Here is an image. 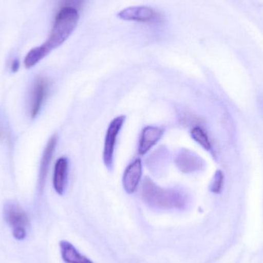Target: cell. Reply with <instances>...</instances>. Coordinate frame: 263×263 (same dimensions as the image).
<instances>
[{"label": "cell", "mask_w": 263, "mask_h": 263, "mask_svg": "<svg viewBox=\"0 0 263 263\" xmlns=\"http://www.w3.org/2000/svg\"><path fill=\"white\" fill-rule=\"evenodd\" d=\"M191 136L199 145L207 151H212L213 147L210 138L205 131L200 126H195L192 129Z\"/></svg>", "instance_id": "4fadbf2b"}, {"label": "cell", "mask_w": 263, "mask_h": 263, "mask_svg": "<svg viewBox=\"0 0 263 263\" xmlns=\"http://www.w3.org/2000/svg\"><path fill=\"white\" fill-rule=\"evenodd\" d=\"M126 121L125 116L116 117L109 125L105 137L104 148H103V158L105 165L108 168H111L114 165V151L117 143V137Z\"/></svg>", "instance_id": "277c9868"}, {"label": "cell", "mask_w": 263, "mask_h": 263, "mask_svg": "<svg viewBox=\"0 0 263 263\" xmlns=\"http://www.w3.org/2000/svg\"><path fill=\"white\" fill-rule=\"evenodd\" d=\"M6 139V132L3 129L1 123H0V140H5Z\"/></svg>", "instance_id": "ac0fdd59"}, {"label": "cell", "mask_w": 263, "mask_h": 263, "mask_svg": "<svg viewBox=\"0 0 263 263\" xmlns=\"http://www.w3.org/2000/svg\"><path fill=\"white\" fill-rule=\"evenodd\" d=\"M14 238L17 240H23L26 237V228H15L12 231Z\"/></svg>", "instance_id": "2e32d148"}, {"label": "cell", "mask_w": 263, "mask_h": 263, "mask_svg": "<svg viewBox=\"0 0 263 263\" xmlns=\"http://www.w3.org/2000/svg\"><path fill=\"white\" fill-rule=\"evenodd\" d=\"M259 103H260V107L262 109V114H263V94L261 96L260 100H259Z\"/></svg>", "instance_id": "d6986e66"}, {"label": "cell", "mask_w": 263, "mask_h": 263, "mask_svg": "<svg viewBox=\"0 0 263 263\" xmlns=\"http://www.w3.org/2000/svg\"><path fill=\"white\" fill-rule=\"evenodd\" d=\"M223 175H222V172L219 171V170L216 172L213 181H212L211 185H210L211 192L216 193V194L220 193L222 189V185H223Z\"/></svg>", "instance_id": "5bb4252c"}, {"label": "cell", "mask_w": 263, "mask_h": 263, "mask_svg": "<svg viewBox=\"0 0 263 263\" xmlns=\"http://www.w3.org/2000/svg\"><path fill=\"white\" fill-rule=\"evenodd\" d=\"M48 92V82L44 77H39L34 82L29 102V117L35 118L41 110Z\"/></svg>", "instance_id": "5b68a950"}, {"label": "cell", "mask_w": 263, "mask_h": 263, "mask_svg": "<svg viewBox=\"0 0 263 263\" xmlns=\"http://www.w3.org/2000/svg\"><path fill=\"white\" fill-rule=\"evenodd\" d=\"M67 158L60 157L55 162L54 168L53 179L52 184L53 188L57 194L63 195L66 189V181H67L68 174Z\"/></svg>", "instance_id": "8fae6325"}, {"label": "cell", "mask_w": 263, "mask_h": 263, "mask_svg": "<svg viewBox=\"0 0 263 263\" xmlns=\"http://www.w3.org/2000/svg\"><path fill=\"white\" fill-rule=\"evenodd\" d=\"M142 196L149 206L162 210L182 208L187 200L186 196L182 192L162 188L148 177L142 183Z\"/></svg>", "instance_id": "6da1fadb"}, {"label": "cell", "mask_w": 263, "mask_h": 263, "mask_svg": "<svg viewBox=\"0 0 263 263\" xmlns=\"http://www.w3.org/2000/svg\"><path fill=\"white\" fill-rule=\"evenodd\" d=\"M57 144V136H52L47 142L46 148L42 156L41 162H40V173H39V184L40 190H43L47 177L49 166L55 153V147Z\"/></svg>", "instance_id": "30bf717a"}, {"label": "cell", "mask_w": 263, "mask_h": 263, "mask_svg": "<svg viewBox=\"0 0 263 263\" xmlns=\"http://www.w3.org/2000/svg\"><path fill=\"white\" fill-rule=\"evenodd\" d=\"M79 20L78 11L71 8H61L55 16L49 38L40 46L46 55L69 39L77 28Z\"/></svg>", "instance_id": "7a4b0ae2"}, {"label": "cell", "mask_w": 263, "mask_h": 263, "mask_svg": "<svg viewBox=\"0 0 263 263\" xmlns=\"http://www.w3.org/2000/svg\"><path fill=\"white\" fill-rule=\"evenodd\" d=\"M60 247L62 258L66 263H94L67 241H61Z\"/></svg>", "instance_id": "7c38bea8"}, {"label": "cell", "mask_w": 263, "mask_h": 263, "mask_svg": "<svg viewBox=\"0 0 263 263\" xmlns=\"http://www.w3.org/2000/svg\"><path fill=\"white\" fill-rule=\"evenodd\" d=\"M163 135V129L154 126H148L142 129L139 138L138 153L140 156L148 153L154 145L160 140Z\"/></svg>", "instance_id": "9c48e42d"}, {"label": "cell", "mask_w": 263, "mask_h": 263, "mask_svg": "<svg viewBox=\"0 0 263 263\" xmlns=\"http://www.w3.org/2000/svg\"><path fill=\"white\" fill-rule=\"evenodd\" d=\"M85 0H62V8H71L78 11L81 9Z\"/></svg>", "instance_id": "9a60e30c"}, {"label": "cell", "mask_w": 263, "mask_h": 263, "mask_svg": "<svg viewBox=\"0 0 263 263\" xmlns=\"http://www.w3.org/2000/svg\"><path fill=\"white\" fill-rule=\"evenodd\" d=\"M142 175V165L140 159H136L126 167L123 176V185L128 194H133L137 190Z\"/></svg>", "instance_id": "ba28073f"}, {"label": "cell", "mask_w": 263, "mask_h": 263, "mask_svg": "<svg viewBox=\"0 0 263 263\" xmlns=\"http://www.w3.org/2000/svg\"><path fill=\"white\" fill-rule=\"evenodd\" d=\"M20 61L18 60H14L12 62V64H11V70L13 72H18V69H20Z\"/></svg>", "instance_id": "e0dca14e"}, {"label": "cell", "mask_w": 263, "mask_h": 263, "mask_svg": "<svg viewBox=\"0 0 263 263\" xmlns=\"http://www.w3.org/2000/svg\"><path fill=\"white\" fill-rule=\"evenodd\" d=\"M175 163L180 171L192 173L202 170L205 165L204 161L197 155L188 149L179 152L175 159Z\"/></svg>", "instance_id": "52a82bcc"}, {"label": "cell", "mask_w": 263, "mask_h": 263, "mask_svg": "<svg viewBox=\"0 0 263 263\" xmlns=\"http://www.w3.org/2000/svg\"><path fill=\"white\" fill-rule=\"evenodd\" d=\"M3 213L5 220L12 229L26 228L29 226V219L27 213L16 202H6Z\"/></svg>", "instance_id": "8992f818"}, {"label": "cell", "mask_w": 263, "mask_h": 263, "mask_svg": "<svg viewBox=\"0 0 263 263\" xmlns=\"http://www.w3.org/2000/svg\"><path fill=\"white\" fill-rule=\"evenodd\" d=\"M117 16L120 20L128 22L142 23H160L163 17L160 12L146 6H130L120 11Z\"/></svg>", "instance_id": "3957f363"}]
</instances>
